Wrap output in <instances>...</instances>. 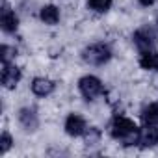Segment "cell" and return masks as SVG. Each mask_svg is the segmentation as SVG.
I'll list each match as a JSON object with an SVG mask.
<instances>
[{
    "mask_svg": "<svg viewBox=\"0 0 158 158\" xmlns=\"http://www.w3.org/2000/svg\"><path fill=\"white\" fill-rule=\"evenodd\" d=\"M138 134H139V128L136 127V123L125 115H115L110 123V136L121 141L125 147L138 145Z\"/></svg>",
    "mask_w": 158,
    "mask_h": 158,
    "instance_id": "6da1fadb",
    "label": "cell"
},
{
    "mask_svg": "<svg viewBox=\"0 0 158 158\" xmlns=\"http://www.w3.org/2000/svg\"><path fill=\"white\" fill-rule=\"evenodd\" d=\"M112 56H114V52L108 43H91L82 50V60L93 67L106 65L112 60Z\"/></svg>",
    "mask_w": 158,
    "mask_h": 158,
    "instance_id": "7a4b0ae2",
    "label": "cell"
},
{
    "mask_svg": "<svg viewBox=\"0 0 158 158\" xmlns=\"http://www.w3.org/2000/svg\"><path fill=\"white\" fill-rule=\"evenodd\" d=\"M78 91L86 101H95L104 93V84L95 74H84L78 80Z\"/></svg>",
    "mask_w": 158,
    "mask_h": 158,
    "instance_id": "3957f363",
    "label": "cell"
},
{
    "mask_svg": "<svg viewBox=\"0 0 158 158\" xmlns=\"http://www.w3.org/2000/svg\"><path fill=\"white\" fill-rule=\"evenodd\" d=\"M132 41H134V45L138 47L139 52L151 50V48H154V45H156V32H154V28H151L149 24L139 26V28L132 34Z\"/></svg>",
    "mask_w": 158,
    "mask_h": 158,
    "instance_id": "277c9868",
    "label": "cell"
},
{
    "mask_svg": "<svg viewBox=\"0 0 158 158\" xmlns=\"http://www.w3.org/2000/svg\"><path fill=\"white\" fill-rule=\"evenodd\" d=\"M63 130H65V134L71 136V138H80V136H84V132L88 130V123H86V119H84L80 114H69V115L65 117Z\"/></svg>",
    "mask_w": 158,
    "mask_h": 158,
    "instance_id": "5b68a950",
    "label": "cell"
},
{
    "mask_svg": "<svg viewBox=\"0 0 158 158\" xmlns=\"http://www.w3.org/2000/svg\"><path fill=\"white\" fill-rule=\"evenodd\" d=\"M17 121L23 127V130H26V132H35L39 128V115H37L35 108H30V106L21 108L17 114Z\"/></svg>",
    "mask_w": 158,
    "mask_h": 158,
    "instance_id": "8992f818",
    "label": "cell"
},
{
    "mask_svg": "<svg viewBox=\"0 0 158 158\" xmlns=\"http://www.w3.org/2000/svg\"><path fill=\"white\" fill-rule=\"evenodd\" d=\"M23 78V71L15 63H2V86L6 89H15Z\"/></svg>",
    "mask_w": 158,
    "mask_h": 158,
    "instance_id": "52a82bcc",
    "label": "cell"
},
{
    "mask_svg": "<svg viewBox=\"0 0 158 158\" xmlns=\"http://www.w3.org/2000/svg\"><path fill=\"white\" fill-rule=\"evenodd\" d=\"M158 145V125H143L138 134V147L151 149Z\"/></svg>",
    "mask_w": 158,
    "mask_h": 158,
    "instance_id": "ba28073f",
    "label": "cell"
},
{
    "mask_svg": "<svg viewBox=\"0 0 158 158\" xmlns=\"http://www.w3.org/2000/svg\"><path fill=\"white\" fill-rule=\"evenodd\" d=\"M0 26H2L4 34H10V35L15 34L17 28H19V17L6 2L2 6V11H0Z\"/></svg>",
    "mask_w": 158,
    "mask_h": 158,
    "instance_id": "9c48e42d",
    "label": "cell"
},
{
    "mask_svg": "<svg viewBox=\"0 0 158 158\" xmlns=\"http://www.w3.org/2000/svg\"><path fill=\"white\" fill-rule=\"evenodd\" d=\"M30 89H32V93L35 97H48V95L54 93L56 82L50 80V78H47V76H35L32 80V84H30Z\"/></svg>",
    "mask_w": 158,
    "mask_h": 158,
    "instance_id": "30bf717a",
    "label": "cell"
},
{
    "mask_svg": "<svg viewBox=\"0 0 158 158\" xmlns=\"http://www.w3.org/2000/svg\"><path fill=\"white\" fill-rule=\"evenodd\" d=\"M60 17H61L60 15V8L54 6V4H47V6H43L39 10V19L45 24H48V26H56L60 23Z\"/></svg>",
    "mask_w": 158,
    "mask_h": 158,
    "instance_id": "8fae6325",
    "label": "cell"
},
{
    "mask_svg": "<svg viewBox=\"0 0 158 158\" xmlns=\"http://www.w3.org/2000/svg\"><path fill=\"white\" fill-rule=\"evenodd\" d=\"M139 67L143 71H158V50H143L139 52Z\"/></svg>",
    "mask_w": 158,
    "mask_h": 158,
    "instance_id": "7c38bea8",
    "label": "cell"
},
{
    "mask_svg": "<svg viewBox=\"0 0 158 158\" xmlns=\"http://www.w3.org/2000/svg\"><path fill=\"white\" fill-rule=\"evenodd\" d=\"M139 115H141L143 125H158V102L145 104Z\"/></svg>",
    "mask_w": 158,
    "mask_h": 158,
    "instance_id": "4fadbf2b",
    "label": "cell"
},
{
    "mask_svg": "<svg viewBox=\"0 0 158 158\" xmlns=\"http://www.w3.org/2000/svg\"><path fill=\"white\" fill-rule=\"evenodd\" d=\"M114 0H88V8L95 13H106L110 11Z\"/></svg>",
    "mask_w": 158,
    "mask_h": 158,
    "instance_id": "5bb4252c",
    "label": "cell"
},
{
    "mask_svg": "<svg viewBox=\"0 0 158 158\" xmlns=\"http://www.w3.org/2000/svg\"><path fill=\"white\" fill-rule=\"evenodd\" d=\"M101 136H102V132L97 128V127H88V130L84 132V143L86 145H95V143H99L101 141Z\"/></svg>",
    "mask_w": 158,
    "mask_h": 158,
    "instance_id": "9a60e30c",
    "label": "cell"
},
{
    "mask_svg": "<svg viewBox=\"0 0 158 158\" xmlns=\"http://www.w3.org/2000/svg\"><path fill=\"white\" fill-rule=\"evenodd\" d=\"M11 147H13V138H11V134L8 130H4L2 136H0V152L6 154Z\"/></svg>",
    "mask_w": 158,
    "mask_h": 158,
    "instance_id": "2e32d148",
    "label": "cell"
},
{
    "mask_svg": "<svg viewBox=\"0 0 158 158\" xmlns=\"http://www.w3.org/2000/svg\"><path fill=\"white\" fill-rule=\"evenodd\" d=\"M15 56H17V48H13L10 45H2V48H0V58H2V63H10Z\"/></svg>",
    "mask_w": 158,
    "mask_h": 158,
    "instance_id": "e0dca14e",
    "label": "cell"
},
{
    "mask_svg": "<svg viewBox=\"0 0 158 158\" xmlns=\"http://www.w3.org/2000/svg\"><path fill=\"white\" fill-rule=\"evenodd\" d=\"M154 2H156V0H138V4H139L141 8H151Z\"/></svg>",
    "mask_w": 158,
    "mask_h": 158,
    "instance_id": "ac0fdd59",
    "label": "cell"
},
{
    "mask_svg": "<svg viewBox=\"0 0 158 158\" xmlns=\"http://www.w3.org/2000/svg\"><path fill=\"white\" fill-rule=\"evenodd\" d=\"M156 24H158V17H156Z\"/></svg>",
    "mask_w": 158,
    "mask_h": 158,
    "instance_id": "d6986e66",
    "label": "cell"
}]
</instances>
